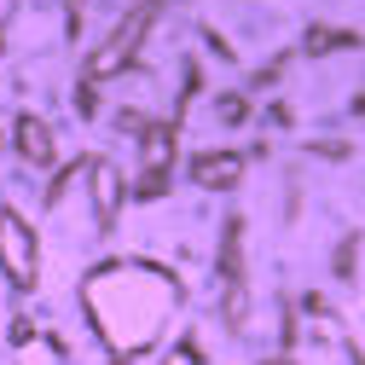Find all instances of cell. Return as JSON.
<instances>
[{
    "mask_svg": "<svg viewBox=\"0 0 365 365\" xmlns=\"http://www.w3.org/2000/svg\"><path fill=\"white\" fill-rule=\"evenodd\" d=\"M0 250H6V267H12V279L29 284L35 279V250H29V232L18 220H6V232H0Z\"/></svg>",
    "mask_w": 365,
    "mask_h": 365,
    "instance_id": "obj_1",
    "label": "cell"
},
{
    "mask_svg": "<svg viewBox=\"0 0 365 365\" xmlns=\"http://www.w3.org/2000/svg\"><path fill=\"white\" fill-rule=\"evenodd\" d=\"M232 174H238V163H232V157H209V163L197 157V180H203V186H226Z\"/></svg>",
    "mask_w": 365,
    "mask_h": 365,
    "instance_id": "obj_2",
    "label": "cell"
},
{
    "mask_svg": "<svg viewBox=\"0 0 365 365\" xmlns=\"http://www.w3.org/2000/svg\"><path fill=\"white\" fill-rule=\"evenodd\" d=\"M24 151L29 157H47V133H41V122H24Z\"/></svg>",
    "mask_w": 365,
    "mask_h": 365,
    "instance_id": "obj_3",
    "label": "cell"
}]
</instances>
